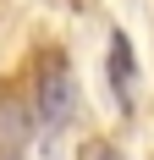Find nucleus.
<instances>
[{
    "label": "nucleus",
    "mask_w": 154,
    "mask_h": 160,
    "mask_svg": "<svg viewBox=\"0 0 154 160\" xmlns=\"http://www.w3.org/2000/svg\"><path fill=\"white\" fill-rule=\"evenodd\" d=\"M77 111V83L72 72H66L61 55H44V66H39V94H33V116H39V138H61L66 122H72Z\"/></svg>",
    "instance_id": "nucleus-1"
},
{
    "label": "nucleus",
    "mask_w": 154,
    "mask_h": 160,
    "mask_svg": "<svg viewBox=\"0 0 154 160\" xmlns=\"http://www.w3.org/2000/svg\"><path fill=\"white\" fill-rule=\"evenodd\" d=\"M39 132V116L22 105L17 94H0V160H22Z\"/></svg>",
    "instance_id": "nucleus-2"
},
{
    "label": "nucleus",
    "mask_w": 154,
    "mask_h": 160,
    "mask_svg": "<svg viewBox=\"0 0 154 160\" xmlns=\"http://www.w3.org/2000/svg\"><path fill=\"white\" fill-rule=\"evenodd\" d=\"M132 88H138V61H132V44H127V33L110 39V94L121 111H132Z\"/></svg>",
    "instance_id": "nucleus-3"
},
{
    "label": "nucleus",
    "mask_w": 154,
    "mask_h": 160,
    "mask_svg": "<svg viewBox=\"0 0 154 160\" xmlns=\"http://www.w3.org/2000/svg\"><path fill=\"white\" fill-rule=\"evenodd\" d=\"M77 160H127V155H121V149H116V144H105V138H88V144H83V155H77Z\"/></svg>",
    "instance_id": "nucleus-4"
}]
</instances>
